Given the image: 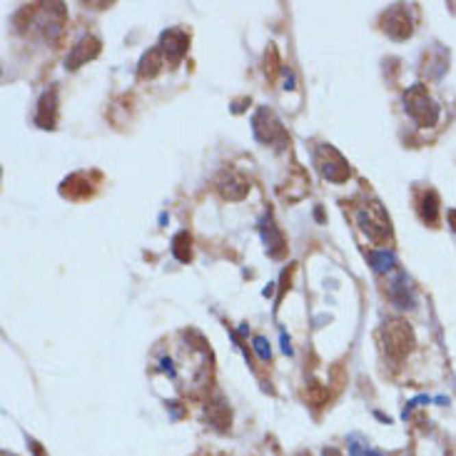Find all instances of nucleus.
Returning <instances> with one entry per match:
<instances>
[{"label":"nucleus","instance_id":"21","mask_svg":"<svg viewBox=\"0 0 456 456\" xmlns=\"http://www.w3.org/2000/svg\"><path fill=\"white\" fill-rule=\"evenodd\" d=\"M449 222H451V227H454V232H456V210H449Z\"/></svg>","mask_w":456,"mask_h":456},{"label":"nucleus","instance_id":"17","mask_svg":"<svg viewBox=\"0 0 456 456\" xmlns=\"http://www.w3.org/2000/svg\"><path fill=\"white\" fill-rule=\"evenodd\" d=\"M173 255L180 259V262H190V257H192V237L187 235V232H177L173 240Z\"/></svg>","mask_w":456,"mask_h":456},{"label":"nucleus","instance_id":"13","mask_svg":"<svg viewBox=\"0 0 456 456\" xmlns=\"http://www.w3.org/2000/svg\"><path fill=\"white\" fill-rule=\"evenodd\" d=\"M389 294H392V299L396 302V307H401V309H411V304H414V292H411V287H409L407 277L404 275L396 277L394 282H392Z\"/></svg>","mask_w":456,"mask_h":456},{"label":"nucleus","instance_id":"23","mask_svg":"<svg viewBox=\"0 0 456 456\" xmlns=\"http://www.w3.org/2000/svg\"><path fill=\"white\" fill-rule=\"evenodd\" d=\"M3 456H13V454H3Z\"/></svg>","mask_w":456,"mask_h":456},{"label":"nucleus","instance_id":"12","mask_svg":"<svg viewBox=\"0 0 456 456\" xmlns=\"http://www.w3.org/2000/svg\"><path fill=\"white\" fill-rule=\"evenodd\" d=\"M162 70V50L152 48L147 50L145 55H142V60H140V68H138V77L140 80H150V77H155Z\"/></svg>","mask_w":456,"mask_h":456},{"label":"nucleus","instance_id":"22","mask_svg":"<svg viewBox=\"0 0 456 456\" xmlns=\"http://www.w3.org/2000/svg\"><path fill=\"white\" fill-rule=\"evenodd\" d=\"M325 456H342V454H339L337 449H327V451H325Z\"/></svg>","mask_w":456,"mask_h":456},{"label":"nucleus","instance_id":"4","mask_svg":"<svg viewBox=\"0 0 456 456\" xmlns=\"http://www.w3.org/2000/svg\"><path fill=\"white\" fill-rule=\"evenodd\" d=\"M252 127H255V138L259 140V142H264V145L284 147L287 142H290V138H287V132H284L279 118H277L272 110H267V107H259V110L255 112Z\"/></svg>","mask_w":456,"mask_h":456},{"label":"nucleus","instance_id":"20","mask_svg":"<svg viewBox=\"0 0 456 456\" xmlns=\"http://www.w3.org/2000/svg\"><path fill=\"white\" fill-rule=\"evenodd\" d=\"M255 352L259 359H270V342L264 337H255Z\"/></svg>","mask_w":456,"mask_h":456},{"label":"nucleus","instance_id":"3","mask_svg":"<svg viewBox=\"0 0 456 456\" xmlns=\"http://www.w3.org/2000/svg\"><path fill=\"white\" fill-rule=\"evenodd\" d=\"M381 339H384V352L396 362L404 359L414 346V332L404 319H389L381 329Z\"/></svg>","mask_w":456,"mask_h":456},{"label":"nucleus","instance_id":"7","mask_svg":"<svg viewBox=\"0 0 456 456\" xmlns=\"http://www.w3.org/2000/svg\"><path fill=\"white\" fill-rule=\"evenodd\" d=\"M187 45H190V38H187L185 30H165L162 38H160V50H162V55H167V60L177 65L182 60V55L187 53Z\"/></svg>","mask_w":456,"mask_h":456},{"label":"nucleus","instance_id":"11","mask_svg":"<svg viewBox=\"0 0 456 456\" xmlns=\"http://www.w3.org/2000/svg\"><path fill=\"white\" fill-rule=\"evenodd\" d=\"M60 192L65 194V197H70V200H83V197H90L92 190L85 175H70L68 180L62 182Z\"/></svg>","mask_w":456,"mask_h":456},{"label":"nucleus","instance_id":"1","mask_svg":"<svg viewBox=\"0 0 456 456\" xmlns=\"http://www.w3.org/2000/svg\"><path fill=\"white\" fill-rule=\"evenodd\" d=\"M354 220H357V227L364 232L372 242H387L392 237V222H389V214L384 212L379 202H369V205H362L357 212H354Z\"/></svg>","mask_w":456,"mask_h":456},{"label":"nucleus","instance_id":"8","mask_svg":"<svg viewBox=\"0 0 456 456\" xmlns=\"http://www.w3.org/2000/svg\"><path fill=\"white\" fill-rule=\"evenodd\" d=\"M100 48H103V42L97 40L95 35H85L83 40H80L75 48L70 50L68 60H65V68H68V70H77L80 65H85L88 60H95L97 53H100Z\"/></svg>","mask_w":456,"mask_h":456},{"label":"nucleus","instance_id":"6","mask_svg":"<svg viewBox=\"0 0 456 456\" xmlns=\"http://www.w3.org/2000/svg\"><path fill=\"white\" fill-rule=\"evenodd\" d=\"M381 28L394 40H407L409 35H411V21H409L404 8H392V10H387V13L381 15Z\"/></svg>","mask_w":456,"mask_h":456},{"label":"nucleus","instance_id":"5","mask_svg":"<svg viewBox=\"0 0 456 456\" xmlns=\"http://www.w3.org/2000/svg\"><path fill=\"white\" fill-rule=\"evenodd\" d=\"M314 160H317V167H319V173H322L325 180L346 182V177H349V165H346V160L342 157V155H339L332 145L319 147L317 155H314Z\"/></svg>","mask_w":456,"mask_h":456},{"label":"nucleus","instance_id":"2","mask_svg":"<svg viewBox=\"0 0 456 456\" xmlns=\"http://www.w3.org/2000/svg\"><path fill=\"white\" fill-rule=\"evenodd\" d=\"M404 107H407L409 118L414 120L419 127H434L439 120V105L429 97L424 85H411L404 95Z\"/></svg>","mask_w":456,"mask_h":456},{"label":"nucleus","instance_id":"15","mask_svg":"<svg viewBox=\"0 0 456 456\" xmlns=\"http://www.w3.org/2000/svg\"><path fill=\"white\" fill-rule=\"evenodd\" d=\"M419 212H422V220L424 222H429V225H436V220H439V194H436L434 190H427V192H424Z\"/></svg>","mask_w":456,"mask_h":456},{"label":"nucleus","instance_id":"10","mask_svg":"<svg viewBox=\"0 0 456 456\" xmlns=\"http://www.w3.org/2000/svg\"><path fill=\"white\" fill-rule=\"evenodd\" d=\"M220 192L227 197V200H242L244 194H247V180H244L242 175L235 173V170H227V173H222L220 177Z\"/></svg>","mask_w":456,"mask_h":456},{"label":"nucleus","instance_id":"18","mask_svg":"<svg viewBox=\"0 0 456 456\" xmlns=\"http://www.w3.org/2000/svg\"><path fill=\"white\" fill-rule=\"evenodd\" d=\"M369 264L374 267V272H389L394 267V252H389V249L369 252Z\"/></svg>","mask_w":456,"mask_h":456},{"label":"nucleus","instance_id":"9","mask_svg":"<svg viewBox=\"0 0 456 456\" xmlns=\"http://www.w3.org/2000/svg\"><path fill=\"white\" fill-rule=\"evenodd\" d=\"M58 118V90L50 88L48 92H42L40 103H38V115H35V123L45 127V130H53L55 127Z\"/></svg>","mask_w":456,"mask_h":456},{"label":"nucleus","instance_id":"16","mask_svg":"<svg viewBox=\"0 0 456 456\" xmlns=\"http://www.w3.org/2000/svg\"><path fill=\"white\" fill-rule=\"evenodd\" d=\"M207 419L212 427H217L220 431H225V429L229 427V411L227 407H225V401L217 399L214 404H210L207 407Z\"/></svg>","mask_w":456,"mask_h":456},{"label":"nucleus","instance_id":"14","mask_svg":"<svg viewBox=\"0 0 456 456\" xmlns=\"http://www.w3.org/2000/svg\"><path fill=\"white\" fill-rule=\"evenodd\" d=\"M262 240H264V244H267V252H270L272 257H279L284 252V237H282V232L275 227V222L272 220L262 222Z\"/></svg>","mask_w":456,"mask_h":456},{"label":"nucleus","instance_id":"19","mask_svg":"<svg viewBox=\"0 0 456 456\" xmlns=\"http://www.w3.org/2000/svg\"><path fill=\"white\" fill-rule=\"evenodd\" d=\"M349 456H384L381 451H374L372 446H366V444H359L357 436L349 439Z\"/></svg>","mask_w":456,"mask_h":456}]
</instances>
